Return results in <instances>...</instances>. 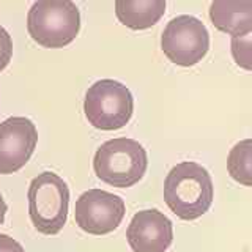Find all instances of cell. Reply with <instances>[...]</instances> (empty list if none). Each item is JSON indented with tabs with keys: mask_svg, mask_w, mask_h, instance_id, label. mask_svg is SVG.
Masks as SVG:
<instances>
[{
	"mask_svg": "<svg viewBox=\"0 0 252 252\" xmlns=\"http://www.w3.org/2000/svg\"><path fill=\"white\" fill-rule=\"evenodd\" d=\"M213 195L215 189L208 170L192 161L177 164L164 180V202L183 220L205 215L213 203Z\"/></svg>",
	"mask_w": 252,
	"mask_h": 252,
	"instance_id": "cell-1",
	"label": "cell"
},
{
	"mask_svg": "<svg viewBox=\"0 0 252 252\" xmlns=\"http://www.w3.org/2000/svg\"><path fill=\"white\" fill-rule=\"evenodd\" d=\"M27 30L36 44L60 49L79 35L81 13L71 0H38L29 10Z\"/></svg>",
	"mask_w": 252,
	"mask_h": 252,
	"instance_id": "cell-2",
	"label": "cell"
},
{
	"mask_svg": "<svg viewBox=\"0 0 252 252\" xmlns=\"http://www.w3.org/2000/svg\"><path fill=\"white\" fill-rule=\"evenodd\" d=\"M148 167L145 148L137 140L115 137L104 142L94 153L96 177L114 188H131L144 178Z\"/></svg>",
	"mask_w": 252,
	"mask_h": 252,
	"instance_id": "cell-3",
	"label": "cell"
},
{
	"mask_svg": "<svg viewBox=\"0 0 252 252\" xmlns=\"http://www.w3.org/2000/svg\"><path fill=\"white\" fill-rule=\"evenodd\" d=\"M29 215L43 235H57L65 227L69 208L66 181L55 172H43L29 186Z\"/></svg>",
	"mask_w": 252,
	"mask_h": 252,
	"instance_id": "cell-4",
	"label": "cell"
},
{
	"mask_svg": "<svg viewBox=\"0 0 252 252\" xmlns=\"http://www.w3.org/2000/svg\"><path fill=\"white\" fill-rule=\"evenodd\" d=\"M134 99L126 85L114 79L94 82L84 96V114L93 128L115 131L129 123Z\"/></svg>",
	"mask_w": 252,
	"mask_h": 252,
	"instance_id": "cell-5",
	"label": "cell"
},
{
	"mask_svg": "<svg viewBox=\"0 0 252 252\" xmlns=\"http://www.w3.org/2000/svg\"><path fill=\"white\" fill-rule=\"evenodd\" d=\"M161 49L178 66L197 65L210 49V35L205 24L189 14H181L167 22L161 35Z\"/></svg>",
	"mask_w": 252,
	"mask_h": 252,
	"instance_id": "cell-6",
	"label": "cell"
},
{
	"mask_svg": "<svg viewBox=\"0 0 252 252\" xmlns=\"http://www.w3.org/2000/svg\"><path fill=\"white\" fill-rule=\"evenodd\" d=\"M126 215L122 197L102 189H89L76 200L74 219L82 232L89 235H107L118 228Z\"/></svg>",
	"mask_w": 252,
	"mask_h": 252,
	"instance_id": "cell-7",
	"label": "cell"
},
{
	"mask_svg": "<svg viewBox=\"0 0 252 252\" xmlns=\"http://www.w3.org/2000/svg\"><path fill=\"white\" fill-rule=\"evenodd\" d=\"M38 131L26 117H10L0 123V173L10 175L21 170L33 155Z\"/></svg>",
	"mask_w": 252,
	"mask_h": 252,
	"instance_id": "cell-8",
	"label": "cell"
},
{
	"mask_svg": "<svg viewBox=\"0 0 252 252\" xmlns=\"http://www.w3.org/2000/svg\"><path fill=\"white\" fill-rule=\"evenodd\" d=\"M126 240L134 252H165L173 241L172 220L156 208L142 210L132 216Z\"/></svg>",
	"mask_w": 252,
	"mask_h": 252,
	"instance_id": "cell-9",
	"label": "cell"
},
{
	"mask_svg": "<svg viewBox=\"0 0 252 252\" xmlns=\"http://www.w3.org/2000/svg\"><path fill=\"white\" fill-rule=\"evenodd\" d=\"M210 21L232 38L252 33V0H215L210 5Z\"/></svg>",
	"mask_w": 252,
	"mask_h": 252,
	"instance_id": "cell-10",
	"label": "cell"
},
{
	"mask_svg": "<svg viewBox=\"0 0 252 252\" xmlns=\"http://www.w3.org/2000/svg\"><path fill=\"white\" fill-rule=\"evenodd\" d=\"M165 6V0H117L115 16L131 30H145L159 22Z\"/></svg>",
	"mask_w": 252,
	"mask_h": 252,
	"instance_id": "cell-11",
	"label": "cell"
},
{
	"mask_svg": "<svg viewBox=\"0 0 252 252\" xmlns=\"http://www.w3.org/2000/svg\"><path fill=\"white\" fill-rule=\"evenodd\" d=\"M252 140L244 139L238 142L228 153L227 158V170L230 177L243 186L252 185Z\"/></svg>",
	"mask_w": 252,
	"mask_h": 252,
	"instance_id": "cell-12",
	"label": "cell"
},
{
	"mask_svg": "<svg viewBox=\"0 0 252 252\" xmlns=\"http://www.w3.org/2000/svg\"><path fill=\"white\" fill-rule=\"evenodd\" d=\"M252 33H246L241 36H233L232 43H230V49H232V55L236 62V65L240 68L251 71L252 69Z\"/></svg>",
	"mask_w": 252,
	"mask_h": 252,
	"instance_id": "cell-13",
	"label": "cell"
},
{
	"mask_svg": "<svg viewBox=\"0 0 252 252\" xmlns=\"http://www.w3.org/2000/svg\"><path fill=\"white\" fill-rule=\"evenodd\" d=\"M13 57V39L10 33L0 26V71L10 65Z\"/></svg>",
	"mask_w": 252,
	"mask_h": 252,
	"instance_id": "cell-14",
	"label": "cell"
},
{
	"mask_svg": "<svg viewBox=\"0 0 252 252\" xmlns=\"http://www.w3.org/2000/svg\"><path fill=\"white\" fill-rule=\"evenodd\" d=\"M0 252H26V251L10 235L0 233Z\"/></svg>",
	"mask_w": 252,
	"mask_h": 252,
	"instance_id": "cell-15",
	"label": "cell"
},
{
	"mask_svg": "<svg viewBox=\"0 0 252 252\" xmlns=\"http://www.w3.org/2000/svg\"><path fill=\"white\" fill-rule=\"evenodd\" d=\"M6 202L3 200V195L0 194V225H2L5 222V216H6Z\"/></svg>",
	"mask_w": 252,
	"mask_h": 252,
	"instance_id": "cell-16",
	"label": "cell"
}]
</instances>
